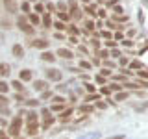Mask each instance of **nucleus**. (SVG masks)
Here are the masks:
<instances>
[{
    "instance_id": "nucleus-36",
    "label": "nucleus",
    "mask_w": 148,
    "mask_h": 139,
    "mask_svg": "<svg viewBox=\"0 0 148 139\" xmlns=\"http://www.w3.org/2000/svg\"><path fill=\"white\" fill-rule=\"evenodd\" d=\"M128 63H130V59H128V58H120V61H119V65H120V67H126Z\"/></svg>"
},
{
    "instance_id": "nucleus-37",
    "label": "nucleus",
    "mask_w": 148,
    "mask_h": 139,
    "mask_svg": "<svg viewBox=\"0 0 148 139\" xmlns=\"http://www.w3.org/2000/svg\"><path fill=\"white\" fill-rule=\"evenodd\" d=\"M96 82L104 85V83H106V76H102V74H96Z\"/></svg>"
},
{
    "instance_id": "nucleus-27",
    "label": "nucleus",
    "mask_w": 148,
    "mask_h": 139,
    "mask_svg": "<svg viewBox=\"0 0 148 139\" xmlns=\"http://www.w3.org/2000/svg\"><path fill=\"white\" fill-rule=\"evenodd\" d=\"M67 32H69V34L78 35V34H80V28H76V26H69V28H67Z\"/></svg>"
},
{
    "instance_id": "nucleus-10",
    "label": "nucleus",
    "mask_w": 148,
    "mask_h": 139,
    "mask_svg": "<svg viewBox=\"0 0 148 139\" xmlns=\"http://www.w3.org/2000/svg\"><path fill=\"white\" fill-rule=\"evenodd\" d=\"M34 89L35 91H45V89H48V83H46V80H35L34 82Z\"/></svg>"
},
{
    "instance_id": "nucleus-26",
    "label": "nucleus",
    "mask_w": 148,
    "mask_h": 139,
    "mask_svg": "<svg viewBox=\"0 0 148 139\" xmlns=\"http://www.w3.org/2000/svg\"><path fill=\"white\" fill-rule=\"evenodd\" d=\"M100 93H102L104 96H109V95H111V89H109V87H106V85H102V87H100Z\"/></svg>"
},
{
    "instance_id": "nucleus-2",
    "label": "nucleus",
    "mask_w": 148,
    "mask_h": 139,
    "mask_svg": "<svg viewBox=\"0 0 148 139\" xmlns=\"http://www.w3.org/2000/svg\"><path fill=\"white\" fill-rule=\"evenodd\" d=\"M21 126H22V119L21 117H15L11 120V124H9V130H8V133L11 137H15V136H18L21 133Z\"/></svg>"
},
{
    "instance_id": "nucleus-58",
    "label": "nucleus",
    "mask_w": 148,
    "mask_h": 139,
    "mask_svg": "<svg viewBox=\"0 0 148 139\" xmlns=\"http://www.w3.org/2000/svg\"><path fill=\"white\" fill-rule=\"evenodd\" d=\"M82 2H89V0H82Z\"/></svg>"
},
{
    "instance_id": "nucleus-53",
    "label": "nucleus",
    "mask_w": 148,
    "mask_h": 139,
    "mask_svg": "<svg viewBox=\"0 0 148 139\" xmlns=\"http://www.w3.org/2000/svg\"><path fill=\"white\" fill-rule=\"evenodd\" d=\"M122 37H124V35L120 34V32H117V34H115V39H117V41H119V39H122Z\"/></svg>"
},
{
    "instance_id": "nucleus-40",
    "label": "nucleus",
    "mask_w": 148,
    "mask_h": 139,
    "mask_svg": "<svg viewBox=\"0 0 148 139\" xmlns=\"http://www.w3.org/2000/svg\"><path fill=\"white\" fill-rule=\"evenodd\" d=\"M109 56H113V58H120V52H119L117 48H113V50H111V54H109Z\"/></svg>"
},
{
    "instance_id": "nucleus-38",
    "label": "nucleus",
    "mask_w": 148,
    "mask_h": 139,
    "mask_svg": "<svg viewBox=\"0 0 148 139\" xmlns=\"http://www.w3.org/2000/svg\"><path fill=\"white\" fill-rule=\"evenodd\" d=\"M85 89L89 91V93H95V91H96V87L92 85V83H87V85H85Z\"/></svg>"
},
{
    "instance_id": "nucleus-54",
    "label": "nucleus",
    "mask_w": 148,
    "mask_h": 139,
    "mask_svg": "<svg viewBox=\"0 0 148 139\" xmlns=\"http://www.w3.org/2000/svg\"><path fill=\"white\" fill-rule=\"evenodd\" d=\"M104 65H106V69H111V67H113V63H111V61H104Z\"/></svg>"
},
{
    "instance_id": "nucleus-51",
    "label": "nucleus",
    "mask_w": 148,
    "mask_h": 139,
    "mask_svg": "<svg viewBox=\"0 0 148 139\" xmlns=\"http://www.w3.org/2000/svg\"><path fill=\"white\" fill-rule=\"evenodd\" d=\"M115 80H117V82H124V80H126V76H115Z\"/></svg>"
},
{
    "instance_id": "nucleus-42",
    "label": "nucleus",
    "mask_w": 148,
    "mask_h": 139,
    "mask_svg": "<svg viewBox=\"0 0 148 139\" xmlns=\"http://www.w3.org/2000/svg\"><path fill=\"white\" fill-rule=\"evenodd\" d=\"M43 9H45V6H43V4H37V6H35V11H37V13H41Z\"/></svg>"
},
{
    "instance_id": "nucleus-9",
    "label": "nucleus",
    "mask_w": 148,
    "mask_h": 139,
    "mask_svg": "<svg viewBox=\"0 0 148 139\" xmlns=\"http://www.w3.org/2000/svg\"><path fill=\"white\" fill-rule=\"evenodd\" d=\"M32 46L41 48V50H46V48H48V41H46V39H35L34 43H32Z\"/></svg>"
},
{
    "instance_id": "nucleus-57",
    "label": "nucleus",
    "mask_w": 148,
    "mask_h": 139,
    "mask_svg": "<svg viewBox=\"0 0 148 139\" xmlns=\"http://www.w3.org/2000/svg\"><path fill=\"white\" fill-rule=\"evenodd\" d=\"M15 139H24V137H21V136H15Z\"/></svg>"
},
{
    "instance_id": "nucleus-8",
    "label": "nucleus",
    "mask_w": 148,
    "mask_h": 139,
    "mask_svg": "<svg viewBox=\"0 0 148 139\" xmlns=\"http://www.w3.org/2000/svg\"><path fill=\"white\" fill-rule=\"evenodd\" d=\"M4 4H6V9H8L9 13H17L18 6H17V2H15V0H4Z\"/></svg>"
},
{
    "instance_id": "nucleus-35",
    "label": "nucleus",
    "mask_w": 148,
    "mask_h": 139,
    "mask_svg": "<svg viewBox=\"0 0 148 139\" xmlns=\"http://www.w3.org/2000/svg\"><path fill=\"white\" fill-rule=\"evenodd\" d=\"M108 56H109V52H108V50H98V58H108Z\"/></svg>"
},
{
    "instance_id": "nucleus-48",
    "label": "nucleus",
    "mask_w": 148,
    "mask_h": 139,
    "mask_svg": "<svg viewBox=\"0 0 148 139\" xmlns=\"http://www.w3.org/2000/svg\"><path fill=\"white\" fill-rule=\"evenodd\" d=\"M0 139H9V136H6V132H2V130H0Z\"/></svg>"
},
{
    "instance_id": "nucleus-56",
    "label": "nucleus",
    "mask_w": 148,
    "mask_h": 139,
    "mask_svg": "<svg viewBox=\"0 0 148 139\" xmlns=\"http://www.w3.org/2000/svg\"><path fill=\"white\" fill-rule=\"evenodd\" d=\"M109 139H124V136H115V137H109Z\"/></svg>"
},
{
    "instance_id": "nucleus-1",
    "label": "nucleus",
    "mask_w": 148,
    "mask_h": 139,
    "mask_svg": "<svg viewBox=\"0 0 148 139\" xmlns=\"http://www.w3.org/2000/svg\"><path fill=\"white\" fill-rule=\"evenodd\" d=\"M17 26L21 28L22 32H24L26 35H34L35 34V26L30 24V21H28V15H21L17 19Z\"/></svg>"
},
{
    "instance_id": "nucleus-39",
    "label": "nucleus",
    "mask_w": 148,
    "mask_h": 139,
    "mask_svg": "<svg viewBox=\"0 0 148 139\" xmlns=\"http://www.w3.org/2000/svg\"><path fill=\"white\" fill-rule=\"evenodd\" d=\"M100 35L104 37V39H111V34H109V32H104V30H102V32H100Z\"/></svg>"
},
{
    "instance_id": "nucleus-49",
    "label": "nucleus",
    "mask_w": 148,
    "mask_h": 139,
    "mask_svg": "<svg viewBox=\"0 0 148 139\" xmlns=\"http://www.w3.org/2000/svg\"><path fill=\"white\" fill-rule=\"evenodd\" d=\"M98 17H102V19L106 17V9H98Z\"/></svg>"
},
{
    "instance_id": "nucleus-16",
    "label": "nucleus",
    "mask_w": 148,
    "mask_h": 139,
    "mask_svg": "<svg viewBox=\"0 0 148 139\" xmlns=\"http://www.w3.org/2000/svg\"><path fill=\"white\" fill-rule=\"evenodd\" d=\"M41 22H43V26H45V28H50V26H52V19H50L48 13H45V17L41 19Z\"/></svg>"
},
{
    "instance_id": "nucleus-7",
    "label": "nucleus",
    "mask_w": 148,
    "mask_h": 139,
    "mask_svg": "<svg viewBox=\"0 0 148 139\" xmlns=\"http://www.w3.org/2000/svg\"><path fill=\"white\" fill-rule=\"evenodd\" d=\"M32 74H34V72H32L30 69H22L21 74H18V78H21V82H30L32 80Z\"/></svg>"
},
{
    "instance_id": "nucleus-18",
    "label": "nucleus",
    "mask_w": 148,
    "mask_h": 139,
    "mask_svg": "<svg viewBox=\"0 0 148 139\" xmlns=\"http://www.w3.org/2000/svg\"><path fill=\"white\" fill-rule=\"evenodd\" d=\"M34 122H37V113H28V117H26V124H34Z\"/></svg>"
},
{
    "instance_id": "nucleus-19",
    "label": "nucleus",
    "mask_w": 148,
    "mask_h": 139,
    "mask_svg": "<svg viewBox=\"0 0 148 139\" xmlns=\"http://www.w3.org/2000/svg\"><path fill=\"white\" fill-rule=\"evenodd\" d=\"M128 65H130L132 69H137V71H141V69H143V63H141V61H137V59H132V61H130Z\"/></svg>"
},
{
    "instance_id": "nucleus-31",
    "label": "nucleus",
    "mask_w": 148,
    "mask_h": 139,
    "mask_svg": "<svg viewBox=\"0 0 148 139\" xmlns=\"http://www.w3.org/2000/svg\"><path fill=\"white\" fill-rule=\"evenodd\" d=\"M71 113H72V109H65V111H63V115H61L59 119H61V120H67L69 117H71Z\"/></svg>"
},
{
    "instance_id": "nucleus-3",
    "label": "nucleus",
    "mask_w": 148,
    "mask_h": 139,
    "mask_svg": "<svg viewBox=\"0 0 148 139\" xmlns=\"http://www.w3.org/2000/svg\"><path fill=\"white\" fill-rule=\"evenodd\" d=\"M46 78H48V80H52V82H61V71H59V69H48V71H46Z\"/></svg>"
},
{
    "instance_id": "nucleus-15",
    "label": "nucleus",
    "mask_w": 148,
    "mask_h": 139,
    "mask_svg": "<svg viewBox=\"0 0 148 139\" xmlns=\"http://www.w3.org/2000/svg\"><path fill=\"white\" fill-rule=\"evenodd\" d=\"M28 21H30V24H39L41 22V19H39V15H37V13H28Z\"/></svg>"
},
{
    "instance_id": "nucleus-24",
    "label": "nucleus",
    "mask_w": 148,
    "mask_h": 139,
    "mask_svg": "<svg viewBox=\"0 0 148 139\" xmlns=\"http://www.w3.org/2000/svg\"><path fill=\"white\" fill-rule=\"evenodd\" d=\"M21 9L28 15V13H30V2H22V4H21Z\"/></svg>"
},
{
    "instance_id": "nucleus-43",
    "label": "nucleus",
    "mask_w": 148,
    "mask_h": 139,
    "mask_svg": "<svg viewBox=\"0 0 148 139\" xmlns=\"http://www.w3.org/2000/svg\"><path fill=\"white\" fill-rule=\"evenodd\" d=\"M100 74H102V76H109V69H102V71H100Z\"/></svg>"
},
{
    "instance_id": "nucleus-34",
    "label": "nucleus",
    "mask_w": 148,
    "mask_h": 139,
    "mask_svg": "<svg viewBox=\"0 0 148 139\" xmlns=\"http://www.w3.org/2000/svg\"><path fill=\"white\" fill-rule=\"evenodd\" d=\"M54 104H65L63 96H54Z\"/></svg>"
},
{
    "instance_id": "nucleus-52",
    "label": "nucleus",
    "mask_w": 148,
    "mask_h": 139,
    "mask_svg": "<svg viewBox=\"0 0 148 139\" xmlns=\"http://www.w3.org/2000/svg\"><path fill=\"white\" fill-rule=\"evenodd\" d=\"M115 13H117V15H119V13H122V8H120V6H115Z\"/></svg>"
},
{
    "instance_id": "nucleus-30",
    "label": "nucleus",
    "mask_w": 148,
    "mask_h": 139,
    "mask_svg": "<svg viewBox=\"0 0 148 139\" xmlns=\"http://www.w3.org/2000/svg\"><path fill=\"white\" fill-rule=\"evenodd\" d=\"M26 104L30 106V108H35V106H39V100H35V98H30V100H26Z\"/></svg>"
},
{
    "instance_id": "nucleus-22",
    "label": "nucleus",
    "mask_w": 148,
    "mask_h": 139,
    "mask_svg": "<svg viewBox=\"0 0 148 139\" xmlns=\"http://www.w3.org/2000/svg\"><path fill=\"white\" fill-rule=\"evenodd\" d=\"M9 91V85L6 82H0V93H2V95H6V93Z\"/></svg>"
},
{
    "instance_id": "nucleus-47",
    "label": "nucleus",
    "mask_w": 148,
    "mask_h": 139,
    "mask_svg": "<svg viewBox=\"0 0 148 139\" xmlns=\"http://www.w3.org/2000/svg\"><path fill=\"white\" fill-rule=\"evenodd\" d=\"M0 113H4V115H9V108H0Z\"/></svg>"
},
{
    "instance_id": "nucleus-46",
    "label": "nucleus",
    "mask_w": 148,
    "mask_h": 139,
    "mask_svg": "<svg viewBox=\"0 0 148 139\" xmlns=\"http://www.w3.org/2000/svg\"><path fill=\"white\" fill-rule=\"evenodd\" d=\"M69 6H71L72 9H76V8H78V4H76V2H74V0H69Z\"/></svg>"
},
{
    "instance_id": "nucleus-6",
    "label": "nucleus",
    "mask_w": 148,
    "mask_h": 139,
    "mask_svg": "<svg viewBox=\"0 0 148 139\" xmlns=\"http://www.w3.org/2000/svg\"><path fill=\"white\" fill-rule=\"evenodd\" d=\"M58 56H59V58H65V59H72L74 58V52H72V50H69V48H59L58 50Z\"/></svg>"
},
{
    "instance_id": "nucleus-25",
    "label": "nucleus",
    "mask_w": 148,
    "mask_h": 139,
    "mask_svg": "<svg viewBox=\"0 0 148 139\" xmlns=\"http://www.w3.org/2000/svg\"><path fill=\"white\" fill-rule=\"evenodd\" d=\"M58 17H59V21H61V22H65V21H69V17H71V15L65 13V11H61V13H58Z\"/></svg>"
},
{
    "instance_id": "nucleus-14",
    "label": "nucleus",
    "mask_w": 148,
    "mask_h": 139,
    "mask_svg": "<svg viewBox=\"0 0 148 139\" xmlns=\"http://www.w3.org/2000/svg\"><path fill=\"white\" fill-rule=\"evenodd\" d=\"M11 87H13L17 93H22V91H24V85H22L21 80H13V82H11Z\"/></svg>"
},
{
    "instance_id": "nucleus-29",
    "label": "nucleus",
    "mask_w": 148,
    "mask_h": 139,
    "mask_svg": "<svg viewBox=\"0 0 148 139\" xmlns=\"http://www.w3.org/2000/svg\"><path fill=\"white\" fill-rule=\"evenodd\" d=\"M54 28H56V30H67V26H65V24H63V22H61V21H58V22H54Z\"/></svg>"
},
{
    "instance_id": "nucleus-32",
    "label": "nucleus",
    "mask_w": 148,
    "mask_h": 139,
    "mask_svg": "<svg viewBox=\"0 0 148 139\" xmlns=\"http://www.w3.org/2000/svg\"><path fill=\"white\" fill-rule=\"evenodd\" d=\"M109 89H111V91H120V89H122V85H120V83H111Z\"/></svg>"
},
{
    "instance_id": "nucleus-33",
    "label": "nucleus",
    "mask_w": 148,
    "mask_h": 139,
    "mask_svg": "<svg viewBox=\"0 0 148 139\" xmlns=\"http://www.w3.org/2000/svg\"><path fill=\"white\" fill-rule=\"evenodd\" d=\"M63 109H65L63 104H54V106H52V111H63Z\"/></svg>"
},
{
    "instance_id": "nucleus-44",
    "label": "nucleus",
    "mask_w": 148,
    "mask_h": 139,
    "mask_svg": "<svg viewBox=\"0 0 148 139\" xmlns=\"http://www.w3.org/2000/svg\"><path fill=\"white\" fill-rule=\"evenodd\" d=\"M82 111H83V113H87V111L91 113V111H92V108H91V106H83V108H82Z\"/></svg>"
},
{
    "instance_id": "nucleus-45",
    "label": "nucleus",
    "mask_w": 148,
    "mask_h": 139,
    "mask_svg": "<svg viewBox=\"0 0 148 139\" xmlns=\"http://www.w3.org/2000/svg\"><path fill=\"white\" fill-rule=\"evenodd\" d=\"M96 98H98V96L92 95V93H91V95H87V102H89V100H96Z\"/></svg>"
},
{
    "instance_id": "nucleus-28",
    "label": "nucleus",
    "mask_w": 148,
    "mask_h": 139,
    "mask_svg": "<svg viewBox=\"0 0 148 139\" xmlns=\"http://www.w3.org/2000/svg\"><path fill=\"white\" fill-rule=\"evenodd\" d=\"M80 67H82V69H89V71H91L92 63H89V61H85V59H82V61H80Z\"/></svg>"
},
{
    "instance_id": "nucleus-13",
    "label": "nucleus",
    "mask_w": 148,
    "mask_h": 139,
    "mask_svg": "<svg viewBox=\"0 0 148 139\" xmlns=\"http://www.w3.org/2000/svg\"><path fill=\"white\" fill-rule=\"evenodd\" d=\"M26 132H28V136H37V132H39V124H37V122L28 124V126H26Z\"/></svg>"
},
{
    "instance_id": "nucleus-20",
    "label": "nucleus",
    "mask_w": 148,
    "mask_h": 139,
    "mask_svg": "<svg viewBox=\"0 0 148 139\" xmlns=\"http://www.w3.org/2000/svg\"><path fill=\"white\" fill-rule=\"evenodd\" d=\"M8 106H9V100H8V96L0 93V108H8Z\"/></svg>"
},
{
    "instance_id": "nucleus-21",
    "label": "nucleus",
    "mask_w": 148,
    "mask_h": 139,
    "mask_svg": "<svg viewBox=\"0 0 148 139\" xmlns=\"http://www.w3.org/2000/svg\"><path fill=\"white\" fill-rule=\"evenodd\" d=\"M92 30H95V24L91 21H85V34H91Z\"/></svg>"
},
{
    "instance_id": "nucleus-50",
    "label": "nucleus",
    "mask_w": 148,
    "mask_h": 139,
    "mask_svg": "<svg viewBox=\"0 0 148 139\" xmlns=\"http://www.w3.org/2000/svg\"><path fill=\"white\" fill-rule=\"evenodd\" d=\"M96 106H98L100 109H106V104H104V102H96Z\"/></svg>"
},
{
    "instance_id": "nucleus-17",
    "label": "nucleus",
    "mask_w": 148,
    "mask_h": 139,
    "mask_svg": "<svg viewBox=\"0 0 148 139\" xmlns=\"http://www.w3.org/2000/svg\"><path fill=\"white\" fill-rule=\"evenodd\" d=\"M128 93L126 91H117V95H115V100H117V102H120V100H126L128 98Z\"/></svg>"
},
{
    "instance_id": "nucleus-41",
    "label": "nucleus",
    "mask_w": 148,
    "mask_h": 139,
    "mask_svg": "<svg viewBox=\"0 0 148 139\" xmlns=\"http://www.w3.org/2000/svg\"><path fill=\"white\" fill-rule=\"evenodd\" d=\"M139 76H141V78H148V71H143V69H141V71H139Z\"/></svg>"
},
{
    "instance_id": "nucleus-11",
    "label": "nucleus",
    "mask_w": 148,
    "mask_h": 139,
    "mask_svg": "<svg viewBox=\"0 0 148 139\" xmlns=\"http://www.w3.org/2000/svg\"><path fill=\"white\" fill-rule=\"evenodd\" d=\"M41 59H43V61H46V63H54V61H56V56H54L52 52H46V50H43Z\"/></svg>"
},
{
    "instance_id": "nucleus-12",
    "label": "nucleus",
    "mask_w": 148,
    "mask_h": 139,
    "mask_svg": "<svg viewBox=\"0 0 148 139\" xmlns=\"http://www.w3.org/2000/svg\"><path fill=\"white\" fill-rule=\"evenodd\" d=\"M9 74H11V67H9L8 63H0V76L6 78V76H9Z\"/></svg>"
},
{
    "instance_id": "nucleus-23",
    "label": "nucleus",
    "mask_w": 148,
    "mask_h": 139,
    "mask_svg": "<svg viewBox=\"0 0 148 139\" xmlns=\"http://www.w3.org/2000/svg\"><path fill=\"white\" fill-rule=\"evenodd\" d=\"M71 17L74 19V21H78V19H82V13H80V9H72V13H71Z\"/></svg>"
},
{
    "instance_id": "nucleus-4",
    "label": "nucleus",
    "mask_w": 148,
    "mask_h": 139,
    "mask_svg": "<svg viewBox=\"0 0 148 139\" xmlns=\"http://www.w3.org/2000/svg\"><path fill=\"white\" fill-rule=\"evenodd\" d=\"M54 117H52V113H50L48 109H43V128L46 130V128H50L54 124Z\"/></svg>"
},
{
    "instance_id": "nucleus-5",
    "label": "nucleus",
    "mask_w": 148,
    "mask_h": 139,
    "mask_svg": "<svg viewBox=\"0 0 148 139\" xmlns=\"http://www.w3.org/2000/svg\"><path fill=\"white\" fill-rule=\"evenodd\" d=\"M11 52H13V56H15V58H18V59L24 58V48H22V45H13Z\"/></svg>"
},
{
    "instance_id": "nucleus-55",
    "label": "nucleus",
    "mask_w": 148,
    "mask_h": 139,
    "mask_svg": "<svg viewBox=\"0 0 148 139\" xmlns=\"http://www.w3.org/2000/svg\"><path fill=\"white\" fill-rule=\"evenodd\" d=\"M122 45H124V46H132V41L126 39V41H122Z\"/></svg>"
}]
</instances>
